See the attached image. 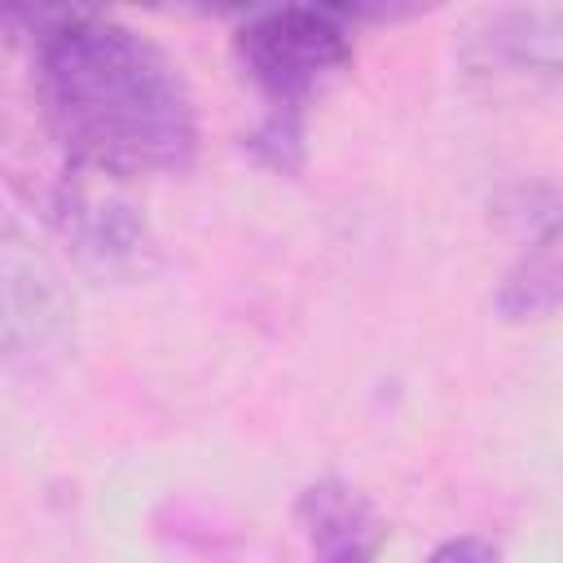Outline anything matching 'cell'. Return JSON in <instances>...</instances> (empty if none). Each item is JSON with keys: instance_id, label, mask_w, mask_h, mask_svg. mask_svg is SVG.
Here are the masks:
<instances>
[{"instance_id": "obj_1", "label": "cell", "mask_w": 563, "mask_h": 563, "mask_svg": "<svg viewBox=\"0 0 563 563\" xmlns=\"http://www.w3.org/2000/svg\"><path fill=\"white\" fill-rule=\"evenodd\" d=\"M35 84L66 154L114 180L172 176L194 163L198 119L185 79L141 31L70 9L35 40Z\"/></svg>"}, {"instance_id": "obj_2", "label": "cell", "mask_w": 563, "mask_h": 563, "mask_svg": "<svg viewBox=\"0 0 563 563\" xmlns=\"http://www.w3.org/2000/svg\"><path fill=\"white\" fill-rule=\"evenodd\" d=\"M233 53L242 75L260 88L268 106L255 145L277 167H295L303 136V106L321 84H330L352 62V35L343 13L317 4L264 9L238 26Z\"/></svg>"}, {"instance_id": "obj_3", "label": "cell", "mask_w": 563, "mask_h": 563, "mask_svg": "<svg viewBox=\"0 0 563 563\" xmlns=\"http://www.w3.org/2000/svg\"><path fill=\"white\" fill-rule=\"evenodd\" d=\"M475 66L515 75H563V9H501L471 31Z\"/></svg>"}, {"instance_id": "obj_4", "label": "cell", "mask_w": 563, "mask_h": 563, "mask_svg": "<svg viewBox=\"0 0 563 563\" xmlns=\"http://www.w3.org/2000/svg\"><path fill=\"white\" fill-rule=\"evenodd\" d=\"M299 523L312 563H374L383 541L369 501L339 479H321L299 497Z\"/></svg>"}, {"instance_id": "obj_5", "label": "cell", "mask_w": 563, "mask_h": 563, "mask_svg": "<svg viewBox=\"0 0 563 563\" xmlns=\"http://www.w3.org/2000/svg\"><path fill=\"white\" fill-rule=\"evenodd\" d=\"M563 308V216L550 220L497 286V312L506 321H537Z\"/></svg>"}, {"instance_id": "obj_6", "label": "cell", "mask_w": 563, "mask_h": 563, "mask_svg": "<svg viewBox=\"0 0 563 563\" xmlns=\"http://www.w3.org/2000/svg\"><path fill=\"white\" fill-rule=\"evenodd\" d=\"M427 563H501V554H497V545L484 541V537H453V541H444Z\"/></svg>"}]
</instances>
